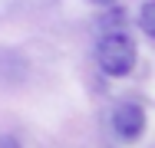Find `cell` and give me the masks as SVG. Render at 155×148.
Here are the masks:
<instances>
[{"mask_svg":"<svg viewBox=\"0 0 155 148\" xmlns=\"http://www.w3.org/2000/svg\"><path fill=\"white\" fill-rule=\"evenodd\" d=\"M89 3H93V7H102V10H106V7H112L116 0H89Z\"/></svg>","mask_w":155,"mask_h":148,"instance_id":"cell-5","label":"cell"},{"mask_svg":"<svg viewBox=\"0 0 155 148\" xmlns=\"http://www.w3.org/2000/svg\"><path fill=\"white\" fill-rule=\"evenodd\" d=\"M0 148H23V145H20V138H13V135H0Z\"/></svg>","mask_w":155,"mask_h":148,"instance_id":"cell-4","label":"cell"},{"mask_svg":"<svg viewBox=\"0 0 155 148\" xmlns=\"http://www.w3.org/2000/svg\"><path fill=\"white\" fill-rule=\"evenodd\" d=\"M96 63L109 79H125L139 63L135 36L125 27H106L96 40Z\"/></svg>","mask_w":155,"mask_h":148,"instance_id":"cell-1","label":"cell"},{"mask_svg":"<svg viewBox=\"0 0 155 148\" xmlns=\"http://www.w3.org/2000/svg\"><path fill=\"white\" fill-rule=\"evenodd\" d=\"M139 27H142V33L152 40L155 36V0H145L142 3V10H139Z\"/></svg>","mask_w":155,"mask_h":148,"instance_id":"cell-3","label":"cell"},{"mask_svg":"<svg viewBox=\"0 0 155 148\" xmlns=\"http://www.w3.org/2000/svg\"><path fill=\"white\" fill-rule=\"evenodd\" d=\"M109 128L112 138L122 145H139L149 132V109L139 99H122L112 112H109Z\"/></svg>","mask_w":155,"mask_h":148,"instance_id":"cell-2","label":"cell"}]
</instances>
